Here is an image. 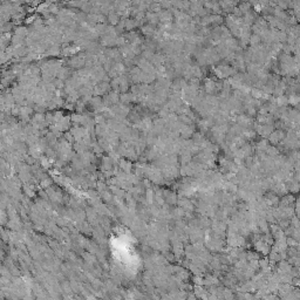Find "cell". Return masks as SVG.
I'll list each match as a JSON object with an SVG mask.
<instances>
[{
	"instance_id": "obj_6",
	"label": "cell",
	"mask_w": 300,
	"mask_h": 300,
	"mask_svg": "<svg viewBox=\"0 0 300 300\" xmlns=\"http://www.w3.org/2000/svg\"><path fill=\"white\" fill-rule=\"evenodd\" d=\"M154 31H155V28H154L152 25H150V24H148V25H145V26L142 27V32H143L145 35H150V34H152Z\"/></svg>"
},
{
	"instance_id": "obj_7",
	"label": "cell",
	"mask_w": 300,
	"mask_h": 300,
	"mask_svg": "<svg viewBox=\"0 0 300 300\" xmlns=\"http://www.w3.org/2000/svg\"><path fill=\"white\" fill-rule=\"evenodd\" d=\"M11 27H12V25H11L9 23L3 24V32H4V33H5V32H8L9 29H11Z\"/></svg>"
},
{
	"instance_id": "obj_5",
	"label": "cell",
	"mask_w": 300,
	"mask_h": 300,
	"mask_svg": "<svg viewBox=\"0 0 300 300\" xmlns=\"http://www.w3.org/2000/svg\"><path fill=\"white\" fill-rule=\"evenodd\" d=\"M149 8V12H154V13H158V12H161V8L162 6L160 5V3H151V4L148 6Z\"/></svg>"
},
{
	"instance_id": "obj_3",
	"label": "cell",
	"mask_w": 300,
	"mask_h": 300,
	"mask_svg": "<svg viewBox=\"0 0 300 300\" xmlns=\"http://www.w3.org/2000/svg\"><path fill=\"white\" fill-rule=\"evenodd\" d=\"M108 88H109L108 83H106V82H101V83L96 85V87H95V93H96V94H104V93L108 90Z\"/></svg>"
},
{
	"instance_id": "obj_2",
	"label": "cell",
	"mask_w": 300,
	"mask_h": 300,
	"mask_svg": "<svg viewBox=\"0 0 300 300\" xmlns=\"http://www.w3.org/2000/svg\"><path fill=\"white\" fill-rule=\"evenodd\" d=\"M145 19L149 21V24H157L158 20H160V15L157 13H154V12H148L145 14Z\"/></svg>"
},
{
	"instance_id": "obj_4",
	"label": "cell",
	"mask_w": 300,
	"mask_h": 300,
	"mask_svg": "<svg viewBox=\"0 0 300 300\" xmlns=\"http://www.w3.org/2000/svg\"><path fill=\"white\" fill-rule=\"evenodd\" d=\"M139 24H137V21L135 20L134 18H128L125 19V29H128V31H131L133 28H135V27L137 26Z\"/></svg>"
},
{
	"instance_id": "obj_1",
	"label": "cell",
	"mask_w": 300,
	"mask_h": 300,
	"mask_svg": "<svg viewBox=\"0 0 300 300\" xmlns=\"http://www.w3.org/2000/svg\"><path fill=\"white\" fill-rule=\"evenodd\" d=\"M120 15L116 13V12H112L110 14H108V21H109V24L110 25H113V26H115V25H117V24L120 23Z\"/></svg>"
}]
</instances>
